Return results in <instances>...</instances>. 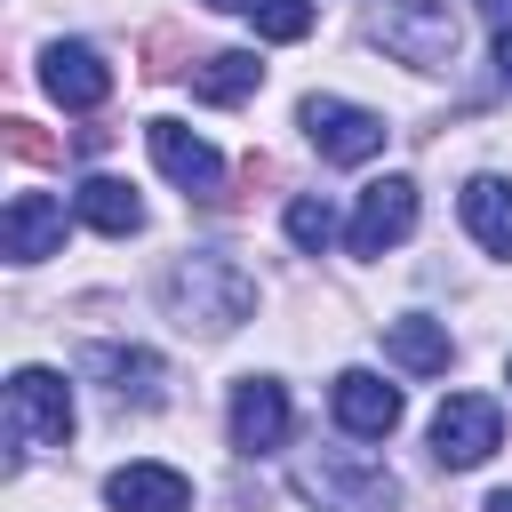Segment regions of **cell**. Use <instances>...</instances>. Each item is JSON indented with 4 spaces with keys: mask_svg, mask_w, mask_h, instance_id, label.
Returning a JSON list of instances; mask_svg holds the SVG:
<instances>
[{
    "mask_svg": "<svg viewBox=\"0 0 512 512\" xmlns=\"http://www.w3.org/2000/svg\"><path fill=\"white\" fill-rule=\"evenodd\" d=\"M328 408H336V424H344L352 440H392V424H400V384H384L376 368H344V376L328 384Z\"/></svg>",
    "mask_w": 512,
    "mask_h": 512,
    "instance_id": "cell-10",
    "label": "cell"
},
{
    "mask_svg": "<svg viewBox=\"0 0 512 512\" xmlns=\"http://www.w3.org/2000/svg\"><path fill=\"white\" fill-rule=\"evenodd\" d=\"M288 384L280 376H240L232 384V448L240 456H272L280 440H288Z\"/></svg>",
    "mask_w": 512,
    "mask_h": 512,
    "instance_id": "cell-8",
    "label": "cell"
},
{
    "mask_svg": "<svg viewBox=\"0 0 512 512\" xmlns=\"http://www.w3.org/2000/svg\"><path fill=\"white\" fill-rule=\"evenodd\" d=\"M408 232H416V184H408V176H384V184L360 192V208H352V224H344V248H352V256H384V248H400Z\"/></svg>",
    "mask_w": 512,
    "mask_h": 512,
    "instance_id": "cell-7",
    "label": "cell"
},
{
    "mask_svg": "<svg viewBox=\"0 0 512 512\" xmlns=\"http://www.w3.org/2000/svg\"><path fill=\"white\" fill-rule=\"evenodd\" d=\"M200 8H216V16H248L256 0H200Z\"/></svg>",
    "mask_w": 512,
    "mask_h": 512,
    "instance_id": "cell-23",
    "label": "cell"
},
{
    "mask_svg": "<svg viewBox=\"0 0 512 512\" xmlns=\"http://www.w3.org/2000/svg\"><path fill=\"white\" fill-rule=\"evenodd\" d=\"M40 88H48L64 112H96V104L112 96V64H104L88 40H56V48H40Z\"/></svg>",
    "mask_w": 512,
    "mask_h": 512,
    "instance_id": "cell-9",
    "label": "cell"
},
{
    "mask_svg": "<svg viewBox=\"0 0 512 512\" xmlns=\"http://www.w3.org/2000/svg\"><path fill=\"white\" fill-rule=\"evenodd\" d=\"M0 248H8L16 264L56 256V248H64V200H56V192H16L8 216H0Z\"/></svg>",
    "mask_w": 512,
    "mask_h": 512,
    "instance_id": "cell-12",
    "label": "cell"
},
{
    "mask_svg": "<svg viewBox=\"0 0 512 512\" xmlns=\"http://www.w3.org/2000/svg\"><path fill=\"white\" fill-rule=\"evenodd\" d=\"M104 504L112 512H192V480L176 464H120L104 480Z\"/></svg>",
    "mask_w": 512,
    "mask_h": 512,
    "instance_id": "cell-13",
    "label": "cell"
},
{
    "mask_svg": "<svg viewBox=\"0 0 512 512\" xmlns=\"http://www.w3.org/2000/svg\"><path fill=\"white\" fill-rule=\"evenodd\" d=\"M8 440H16V456H40V448L72 440V384L56 368H16L8 376Z\"/></svg>",
    "mask_w": 512,
    "mask_h": 512,
    "instance_id": "cell-3",
    "label": "cell"
},
{
    "mask_svg": "<svg viewBox=\"0 0 512 512\" xmlns=\"http://www.w3.org/2000/svg\"><path fill=\"white\" fill-rule=\"evenodd\" d=\"M248 16H256V32H264V40H280V48L312 32V0H256Z\"/></svg>",
    "mask_w": 512,
    "mask_h": 512,
    "instance_id": "cell-20",
    "label": "cell"
},
{
    "mask_svg": "<svg viewBox=\"0 0 512 512\" xmlns=\"http://www.w3.org/2000/svg\"><path fill=\"white\" fill-rule=\"evenodd\" d=\"M296 488L320 512H400V480L368 456V448H320L296 464Z\"/></svg>",
    "mask_w": 512,
    "mask_h": 512,
    "instance_id": "cell-2",
    "label": "cell"
},
{
    "mask_svg": "<svg viewBox=\"0 0 512 512\" xmlns=\"http://www.w3.org/2000/svg\"><path fill=\"white\" fill-rule=\"evenodd\" d=\"M280 224H288V240H296V248H312V256H320V248H328V240L344 232V224H336V208H328L320 192H296Z\"/></svg>",
    "mask_w": 512,
    "mask_h": 512,
    "instance_id": "cell-19",
    "label": "cell"
},
{
    "mask_svg": "<svg viewBox=\"0 0 512 512\" xmlns=\"http://www.w3.org/2000/svg\"><path fill=\"white\" fill-rule=\"evenodd\" d=\"M496 448H504V408H496L488 392H448L440 416H432V456H440L448 472H472V464H488Z\"/></svg>",
    "mask_w": 512,
    "mask_h": 512,
    "instance_id": "cell-6",
    "label": "cell"
},
{
    "mask_svg": "<svg viewBox=\"0 0 512 512\" xmlns=\"http://www.w3.org/2000/svg\"><path fill=\"white\" fill-rule=\"evenodd\" d=\"M376 40L416 72H448L456 64V8L448 0H376Z\"/></svg>",
    "mask_w": 512,
    "mask_h": 512,
    "instance_id": "cell-4",
    "label": "cell"
},
{
    "mask_svg": "<svg viewBox=\"0 0 512 512\" xmlns=\"http://www.w3.org/2000/svg\"><path fill=\"white\" fill-rule=\"evenodd\" d=\"M488 512H512V488H496V496H488Z\"/></svg>",
    "mask_w": 512,
    "mask_h": 512,
    "instance_id": "cell-24",
    "label": "cell"
},
{
    "mask_svg": "<svg viewBox=\"0 0 512 512\" xmlns=\"http://www.w3.org/2000/svg\"><path fill=\"white\" fill-rule=\"evenodd\" d=\"M256 80H264V64H256L248 48H224V56H208V64L192 72V96H208V104H240V96H256Z\"/></svg>",
    "mask_w": 512,
    "mask_h": 512,
    "instance_id": "cell-17",
    "label": "cell"
},
{
    "mask_svg": "<svg viewBox=\"0 0 512 512\" xmlns=\"http://www.w3.org/2000/svg\"><path fill=\"white\" fill-rule=\"evenodd\" d=\"M296 120H304L312 152L336 160V168H360V160L384 152V112H368V104H352V96H304Z\"/></svg>",
    "mask_w": 512,
    "mask_h": 512,
    "instance_id": "cell-5",
    "label": "cell"
},
{
    "mask_svg": "<svg viewBox=\"0 0 512 512\" xmlns=\"http://www.w3.org/2000/svg\"><path fill=\"white\" fill-rule=\"evenodd\" d=\"M72 208H80V224H96L104 240H128V232H144V200H136L120 176H88V184L72 192Z\"/></svg>",
    "mask_w": 512,
    "mask_h": 512,
    "instance_id": "cell-16",
    "label": "cell"
},
{
    "mask_svg": "<svg viewBox=\"0 0 512 512\" xmlns=\"http://www.w3.org/2000/svg\"><path fill=\"white\" fill-rule=\"evenodd\" d=\"M456 208H464V232H472L488 256L512 264V184H504V176H472Z\"/></svg>",
    "mask_w": 512,
    "mask_h": 512,
    "instance_id": "cell-15",
    "label": "cell"
},
{
    "mask_svg": "<svg viewBox=\"0 0 512 512\" xmlns=\"http://www.w3.org/2000/svg\"><path fill=\"white\" fill-rule=\"evenodd\" d=\"M480 24L504 40V32H512V0H480Z\"/></svg>",
    "mask_w": 512,
    "mask_h": 512,
    "instance_id": "cell-21",
    "label": "cell"
},
{
    "mask_svg": "<svg viewBox=\"0 0 512 512\" xmlns=\"http://www.w3.org/2000/svg\"><path fill=\"white\" fill-rule=\"evenodd\" d=\"M160 304H168V320H176L184 336H232V328L256 312V280H248L232 256L192 248V256H176V264H168Z\"/></svg>",
    "mask_w": 512,
    "mask_h": 512,
    "instance_id": "cell-1",
    "label": "cell"
},
{
    "mask_svg": "<svg viewBox=\"0 0 512 512\" xmlns=\"http://www.w3.org/2000/svg\"><path fill=\"white\" fill-rule=\"evenodd\" d=\"M384 360H392L400 376H448V360H456L448 320H424V312L392 320V328H384Z\"/></svg>",
    "mask_w": 512,
    "mask_h": 512,
    "instance_id": "cell-14",
    "label": "cell"
},
{
    "mask_svg": "<svg viewBox=\"0 0 512 512\" xmlns=\"http://www.w3.org/2000/svg\"><path fill=\"white\" fill-rule=\"evenodd\" d=\"M496 80H504V88H512V32H504V40H496Z\"/></svg>",
    "mask_w": 512,
    "mask_h": 512,
    "instance_id": "cell-22",
    "label": "cell"
},
{
    "mask_svg": "<svg viewBox=\"0 0 512 512\" xmlns=\"http://www.w3.org/2000/svg\"><path fill=\"white\" fill-rule=\"evenodd\" d=\"M504 376H512V360H504Z\"/></svg>",
    "mask_w": 512,
    "mask_h": 512,
    "instance_id": "cell-25",
    "label": "cell"
},
{
    "mask_svg": "<svg viewBox=\"0 0 512 512\" xmlns=\"http://www.w3.org/2000/svg\"><path fill=\"white\" fill-rule=\"evenodd\" d=\"M144 144H152V160H160L168 184H184V192H216L224 184V152L208 136H192L184 120H144Z\"/></svg>",
    "mask_w": 512,
    "mask_h": 512,
    "instance_id": "cell-11",
    "label": "cell"
},
{
    "mask_svg": "<svg viewBox=\"0 0 512 512\" xmlns=\"http://www.w3.org/2000/svg\"><path fill=\"white\" fill-rule=\"evenodd\" d=\"M88 360L112 376V392H120V400H136V408H152V400H160V360H152V352H136V344H128V352H120V344H96Z\"/></svg>",
    "mask_w": 512,
    "mask_h": 512,
    "instance_id": "cell-18",
    "label": "cell"
}]
</instances>
